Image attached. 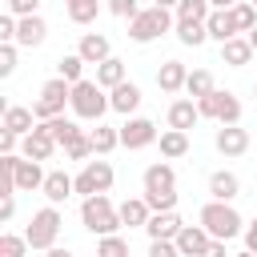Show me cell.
I'll return each mask as SVG.
<instances>
[{"instance_id":"6da1fadb","label":"cell","mask_w":257,"mask_h":257,"mask_svg":"<svg viewBox=\"0 0 257 257\" xmlns=\"http://www.w3.org/2000/svg\"><path fill=\"white\" fill-rule=\"evenodd\" d=\"M141 181H145V201H149L153 213H169V209H177V173H173L169 161L149 165Z\"/></svg>"},{"instance_id":"7a4b0ae2","label":"cell","mask_w":257,"mask_h":257,"mask_svg":"<svg viewBox=\"0 0 257 257\" xmlns=\"http://www.w3.org/2000/svg\"><path fill=\"white\" fill-rule=\"evenodd\" d=\"M80 221H84V229L96 233V237H108V233H116V229L124 225V221H120V209L108 201V193L84 197V201H80Z\"/></svg>"},{"instance_id":"3957f363","label":"cell","mask_w":257,"mask_h":257,"mask_svg":"<svg viewBox=\"0 0 257 257\" xmlns=\"http://www.w3.org/2000/svg\"><path fill=\"white\" fill-rule=\"evenodd\" d=\"M177 24H173V12L169 8H161V4H153V8H141L133 20H128V40L133 44H153L157 36H165V32H173Z\"/></svg>"},{"instance_id":"277c9868","label":"cell","mask_w":257,"mask_h":257,"mask_svg":"<svg viewBox=\"0 0 257 257\" xmlns=\"http://www.w3.org/2000/svg\"><path fill=\"white\" fill-rule=\"evenodd\" d=\"M201 225L209 229L213 241H233L237 233H245V221H241V213L229 201H209L201 209Z\"/></svg>"},{"instance_id":"5b68a950","label":"cell","mask_w":257,"mask_h":257,"mask_svg":"<svg viewBox=\"0 0 257 257\" xmlns=\"http://www.w3.org/2000/svg\"><path fill=\"white\" fill-rule=\"evenodd\" d=\"M60 225H64L60 209H56V205H44V209H36V213H32V221H28L24 237H28V245H32V249H40V253H44V249H52V245H56Z\"/></svg>"},{"instance_id":"8992f818","label":"cell","mask_w":257,"mask_h":257,"mask_svg":"<svg viewBox=\"0 0 257 257\" xmlns=\"http://www.w3.org/2000/svg\"><path fill=\"white\" fill-rule=\"evenodd\" d=\"M64 104H72V84L64 76H52V80L40 84V96L32 100V112H36V120H52V116L64 112Z\"/></svg>"},{"instance_id":"52a82bcc","label":"cell","mask_w":257,"mask_h":257,"mask_svg":"<svg viewBox=\"0 0 257 257\" xmlns=\"http://www.w3.org/2000/svg\"><path fill=\"white\" fill-rule=\"evenodd\" d=\"M104 92H108V88H100L96 80H76V84H72V112H76L80 120H100V116L112 108Z\"/></svg>"},{"instance_id":"ba28073f","label":"cell","mask_w":257,"mask_h":257,"mask_svg":"<svg viewBox=\"0 0 257 257\" xmlns=\"http://www.w3.org/2000/svg\"><path fill=\"white\" fill-rule=\"evenodd\" d=\"M197 108H201V120H205V116H213V120H221V124H237V120H241V100H237L233 92H221V88H213L209 96H201Z\"/></svg>"},{"instance_id":"9c48e42d","label":"cell","mask_w":257,"mask_h":257,"mask_svg":"<svg viewBox=\"0 0 257 257\" xmlns=\"http://www.w3.org/2000/svg\"><path fill=\"white\" fill-rule=\"evenodd\" d=\"M112 165L108 161H84V169L76 173V193L80 197H92V193H108L112 189Z\"/></svg>"},{"instance_id":"30bf717a","label":"cell","mask_w":257,"mask_h":257,"mask_svg":"<svg viewBox=\"0 0 257 257\" xmlns=\"http://www.w3.org/2000/svg\"><path fill=\"white\" fill-rule=\"evenodd\" d=\"M153 141H157V124L149 116H128L120 124V145L124 149H149Z\"/></svg>"},{"instance_id":"8fae6325","label":"cell","mask_w":257,"mask_h":257,"mask_svg":"<svg viewBox=\"0 0 257 257\" xmlns=\"http://www.w3.org/2000/svg\"><path fill=\"white\" fill-rule=\"evenodd\" d=\"M56 149H60V145H56V137H52L44 124H36L28 137H20V157H28V161H48Z\"/></svg>"},{"instance_id":"7c38bea8","label":"cell","mask_w":257,"mask_h":257,"mask_svg":"<svg viewBox=\"0 0 257 257\" xmlns=\"http://www.w3.org/2000/svg\"><path fill=\"white\" fill-rule=\"evenodd\" d=\"M213 145H217L221 157H241V153L249 149V133H245L241 124H221L217 137H213Z\"/></svg>"},{"instance_id":"4fadbf2b","label":"cell","mask_w":257,"mask_h":257,"mask_svg":"<svg viewBox=\"0 0 257 257\" xmlns=\"http://www.w3.org/2000/svg\"><path fill=\"white\" fill-rule=\"evenodd\" d=\"M185 229V221L177 217V209H169V213H153L149 217V225H145V233H149V241H177V233Z\"/></svg>"},{"instance_id":"5bb4252c","label":"cell","mask_w":257,"mask_h":257,"mask_svg":"<svg viewBox=\"0 0 257 257\" xmlns=\"http://www.w3.org/2000/svg\"><path fill=\"white\" fill-rule=\"evenodd\" d=\"M48 36V24L40 16H16V44L20 48H40Z\"/></svg>"},{"instance_id":"9a60e30c","label":"cell","mask_w":257,"mask_h":257,"mask_svg":"<svg viewBox=\"0 0 257 257\" xmlns=\"http://www.w3.org/2000/svg\"><path fill=\"white\" fill-rule=\"evenodd\" d=\"M44 197H48V205H64L72 193H76V177H68V173H60V169H52L48 177H44V189H40Z\"/></svg>"},{"instance_id":"2e32d148","label":"cell","mask_w":257,"mask_h":257,"mask_svg":"<svg viewBox=\"0 0 257 257\" xmlns=\"http://www.w3.org/2000/svg\"><path fill=\"white\" fill-rule=\"evenodd\" d=\"M76 52L84 56V64H100V60H108V56H112V44H108V36H104V32H84V36H80V44H76Z\"/></svg>"},{"instance_id":"e0dca14e","label":"cell","mask_w":257,"mask_h":257,"mask_svg":"<svg viewBox=\"0 0 257 257\" xmlns=\"http://www.w3.org/2000/svg\"><path fill=\"white\" fill-rule=\"evenodd\" d=\"M209 229L205 225H185L181 233H177V249H181V257H197V253H205L209 249Z\"/></svg>"},{"instance_id":"ac0fdd59","label":"cell","mask_w":257,"mask_h":257,"mask_svg":"<svg viewBox=\"0 0 257 257\" xmlns=\"http://www.w3.org/2000/svg\"><path fill=\"white\" fill-rule=\"evenodd\" d=\"M0 128H8V133H16V137H28V133L36 128V112L24 108V104H4V124H0Z\"/></svg>"},{"instance_id":"d6986e66","label":"cell","mask_w":257,"mask_h":257,"mask_svg":"<svg viewBox=\"0 0 257 257\" xmlns=\"http://www.w3.org/2000/svg\"><path fill=\"white\" fill-rule=\"evenodd\" d=\"M253 56H257V48L249 44V36H233V40L221 44V60H225L229 68H241V64H249Z\"/></svg>"},{"instance_id":"ffe728a7","label":"cell","mask_w":257,"mask_h":257,"mask_svg":"<svg viewBox=\"0 0 257 257\" xmlns=\"http://www.w3.org/2000/svg\"><path fill=\"white\" fill-rule=\"evenodd\" d=\"M185 80H189V68H185L181 60H165V64L157 68V88H161V92H181Z\"/></svg>"},{"instance_id":"44dd1931","label":"cell","mask_w":257,"mask_h":257,"mask_svg":"<svg viewBox=\"0 0 257 257\" xmlns=\"http://www.w3.org/2000/svg\"><path fill=\"white\" fill-rule=\"evenodd\" d=\"M44 169H40V161H28V157H20L16 161V189L20 193H32V189H44Z\"/></svg>"},{"instance_id":"7402d4cb","label":"cell","mask_w":257,"mask_h":257,"mask_svg":"<svg viewBox=\"0 0 257 257\" xmlns=\"http://www.w3.org/2000/svg\"><path fill=\"white\" fill-rule=\"evenodd\" d=\"M209 197H213V201H233V197H241V181H237V173L217 169V173L209 177Z\"/></svg>"},{"instance_id":"603a6c76","label":"cell","mask_w":257,"mask_h":257,"mask_svg":"<svg viewBox=\"0 0 257 257\" xmlns=\"http://www.w3.org/2000/svg\"><path fill=\"white\" fill-rule=\"evenodd\" d=\"M197 120H201V108H197V100H173V104H169V128H181V133H189Z\"/></svg>"},{"instance_id":"cb8c5ba5","label":"cell","mask_w":257,"mask_h":257,"mask_svg":"<svg viewBox=\"0 0 257 257\" xmlns=\"http://www.w3.org/2000/svg\"><path fill=\"white\" fill-rule=\"evenodd\" d=\"M116 209H120V221H124L128 229H145V225H149V217H153V209H149V201H145V197H128V201H120Z\"/></svg>"},{"instance_id":"d4e9b609","label":"cell","mask_w":257,"mask_h":257,"mask_svg":"<svg viewBox=\"0 0 257 257\" xmlns=\"http://www.w3.org/2000/svg\"><path fill=\"white\" fill-rule=\"evenodd\" d=\"M108 104H112L116 112H124V116H128V112H137V108H141V88H137L133 80H124V84H116V88L108 92Z\"/></svg>"},{"instance_id":"484cf974","label":"cell","mask_w":257,"mask_h":257,"mask_svg":"<svg viewBox=\"0 0 257 257\" xmlns=\"http://www.w3.org/2000/svg\"><path fill=\"white\" fill-rule=\"evenodd\" d=\"M124 80H128V76H124V60H120V56H108V60L96 64V84H100V88L112 92V88L124 84Z\"/></svg>"},{"instance_id":"4316f807","label":"cell","mask_w":257,"mask_h":257,"mask_svg":"<svg viewBox=\"0 0 257 257\" xmlns=\"http://www.w3.org/2000/svg\"><path fill=\"white\" fill-rule=\"evenodd\" d=\"M205 28H209V40H221V44L237 36V28H233V20H229V8H213L209 20H205Z\"/></svg>"},{"instance_id":"83f0119b","label":"cell","mask_w":257,"mask_h":257,"mask_svg":"<svg viewBox=\"0 0 257 257\" xmlns=\"http://www.w3.org/2000/svg\"><path fill=\"white\" fill-rule=\"evenodd\" d=\"M177 40L181 44H189V48H201L205 40H209V28H205V20H177Z\"/></svg>"},{"instance_id":"f1b7e54d","label":"cell","mask_w":257,"mask_h":257,"mask_svg":"<svg viewBox=\"0 0 257 257\" xmlns=\"http://www.w3.org/2000/svg\"><path fill=\"white\" fill-rule=\"evenodd\" d=\"M40 124H44V128L56 137V145H60V149H64V145H72V141L84 133V128H80L76 120H68V116H52V120H40Z\"/></svg>"},{"instance_id":"f546056e","label":"cell","mask_w":257,"mask_h":257,"mask_svg":"<svg viewBox=\"0 0 257 257\" xmlns=\"http://www.w3.org/2000/svg\"><path fill=\"white\" fill-rule=\"evenodd\" d=\"M217 84H213V72L209 68H193L189 72V80H185V92H189V100H201V96H209Z\"/></svg>"},{"instance_id":"4dcf8cb0","label":"cell","mask_w":257,"mask_h":257,"mask_svg":"<svg viewBox=\"0 0 257 257\" xmlns=\"http://www.w3.org/2000/svg\"><path fill=\"white\" fill-rule=\"evenodd\" d=\"M88 137H92V153H96V157H108V153L120 145V128H108V124H96Z\"/></svg>"},{"instance_id":"1f68e13d","label":"cell","mask_w":257,"mask_h":257,"mask_svg":"<svg viewBox=\"0 0 257 257\" xmlns=\"http://www.w3.org/2000/svg\"><path fill=\"white\" fill-rule=\"evenodd\" d=\"M185 153H189V133H181V128L161 133V157L177 161V157H185Z\"/></svg>"},{"instance_id":"d6a6232c","label":"cell","mask_w":257,"mask_h":257,"mask_svg":"<svg viewBox=\"0 0 257 257\" xmlns=\"http://www.w3.org/2000/svg\"><path fill=\"white\" fill-rule=\"evenodd\" d=\"M64 8H68L72 24H92L96 12H100V0H64Z\"/></svg>"},{"instance_id":"836d02e7","label":"cell","mask_w":257,"mask_h":257,"mask_svg":"<svg viewBox=\"0 0 257 257\" xmlns=\"http://www.w3.org/2000/svg\"><path fill=\"white\" fill-rule=\"evenodd\" d=\"M229 20H233V28H237V32H253V24H257V4L237 0V4L229 8Z\"/></svg>"},{"instance_id":"e575fe53","label":"cell","mask_w":257,"mask_h":257,"mask_svg":"<svg viewBox=\"0 0 257 257\" xmlns=\"http://www.w3.org/2000/svg\"><path fill=\"white\" fill-rule=\"evenodd\" d=\"M56 76H64L68 84L84 80V56H80V52H68V56H60V60H56Z\"/></svg>"},{"instance_id":"d590c367","label":"cell","mask_w":257,"mask_h":257,"mask_svg":"<svg viewBox=\"0 0 257 257\" xmlns=\"http://www.w3.org/2000/svg\"><path fill=\"white\" fill-rule=\"evenodd\" d=\"M213 4L209 0H181L177 4V20H209Z\"/></svg>"},{"instance_id":"8d00e7d4","label":"cell","mask_w":257,"mask_h":257,"mask_svg":"<svg viewBox=\"0 0 257 257\" xmlns=\"http://www.w3.org/2000/svg\"><path fill=\"white\" fill-rule=\"evenodd\" d=\"M96 257H128V241L120 233H108L96 241Z\"/></svg>"},{"instance_id":"74e56055","label":"cell","mask_w":257,"mask_h":257,"mask_svg":"<svg viewBox=\"0 0 257 257\" xmlns=\"http://www.w3.org/2000/svg\"><path fill=\"white\" fill-rule=\"evenodd\" d=\"M64 157H68V161H88V157H96V153H92V137L80 133L72 145H64Z\"/></svg>"},{"instance_id":"f35d334b","label":"cell","mask_w":257,"mask_h":257,"mask_svg":"<svg viewBox=\"0 0 257 257\" xmlns=\"http://www.w3.org/2000/svg\"><path fill=\"white\" fill-rule=\"evenodd\" d=\"M32 245H28V237H16V233H4L0 237V257H24Z\"/></svg>"},{"instance_id":"ab89813d","label":"cell","mask_w":257,"mask_h":257,"mask_svg":"<svg viewBox=\"0 0 257 257\" xmlns=\"http://www.w3.org/2000/svg\"><path fill=\"white\" fill-rule=\"evenodd\" d=\"M16 48H20L16 40H4L0 44V76H12L16 72Z\"/></svg>"},{"instance_id":"60d3db41","label":"cell","mask_w":257,"mask_h":257,"mask_svg":"<svg viewBox=\"0 0 257 257\" xmlns=\"http://www.w3.org/2000/svg\"><path fill=\"white\" fill-rule=\"evenodd\" d=\"M108 12H112V16H120V20H133L141 8H137V0H108Z\"/></svg>"},{"instance_id":"b9f144b4","label":"cell","mask_w":257,"mask_h":257,"mask_svg":"<svg viewBox=\"0 0 257 257\" xmlns=\"http://www.w3.org/2000/svg\"><path fill=\"white\" fill-rule=\"evenodd\" d=\"M149 257H181L177 241H149Z\"/></svg>"},{"instance_id":"7bdbcfd3","label":"cell","mask_w":257,"mask_h":257,"mask_svg":"<svg viewBox=\"0 0 257 257\" xmlns=\"http://www.w3.org/2000/svg\"><path fill=\"white\" fill-rule=\"evenodd\" d=\"M36 8H40V0H8L12 16H36Z\"/></svg>"},{"instance_id":"ee69618b","label":"cell","mask_w":257,"mask_h":257,"mask_svg":"<svg viewBox=\"0 0 257 257\" xmlns=\"http://www.w3.org/2000/svg\"><path fill=\"white\" fill-rule=\"evenodd\" d=\"M4 40H16V16H12V12L0 16V44H4Z\"/></svg>"},{"instance_id":"f6af8a7d","label":"cell","mask_w":257,"mask_h":257,"mask_svg":"<svg viewBox=\"0 0 257 257\" xmlns=\"http://www.w3.org/2000/svg\"><path fill=\"white\" fill-rule=\"evenodd\" d=\"M16 145H20V137L8 133V128H0V157H4V153H16Z\"/></svg>"},{"instance_id":"bcb514c9","label":"cell","mask_w":257,"mask_h":257,"mask_svg":"<svg viewBox=\"0 0 257 257\" xmlns=\"http://www.w3.org/2000/svg\"><path fill=\"white\" fill-rule=\"evenodd\" d=\"M16 213V197H0V221H12Z\"/></svg>"},{"instance_id":"7dc6e473","label":"cell","mask_w":257,"mask_h":257,"mask_svg":"<svg viewBox=\"0 0 257 257\" xmlns=\"http://www.w3.org/2000/svg\"><path fill=\"white\" fill-rule=\"evenodd\" d=\"M197 257H229V249H225V241H209V249L197 253Z\"/></svg>"},{"instance_id":"c3c4849f","label":"cell","mask_w":257,"mask_h":257,"mask_svg":"<svg viewBox=\"0 0 257 257\" xmlns=\"http://www.w3.org/2000/svg\"><path fill=\"white\" fill-rule=\"evenodd\" d=\"M245 249H253V253H257V217L245 225Z\"/></svg>"},{"instance_id":"681fc988","label":"cell","mask_w":257,"mask_h":257,"mask_svg":"<svg viewBox=\"0 0 257 257\" xmlns=\"http://www.w3.org/2000/svg\"><path fill=\"white\" fill-rule=\"evenodd\" d=\"M44 257H72V249H60V245H52V249H44Z\"/></svg>"},{"instance_id":"f907efd6","label":"cell","mask_w":257,"mask_h":257,"mask_svg":"<svg viewBox=\"0 0 257 257\" xmlns=\"http://www.w3.org/2000/svg\"><path fill=\"white\" fill-rule=\"evenodd\" d=\"M209 4H213V8H233L237 0H209Z\"/></svg>"},{"instance_id":"816d5d0a","label":"cell","mask_w":257,"mask_h":257,"mask_svg":"<svg viewBox=\"0 0 257 257\" xmlns=\"http://www.w3.org/2000/svg\"><path fill=\"white\" fill-rule=\"evenodd\" d=\"M153 4H161V8H177L181 0H153Z\"/></svg>"},{"instance_id":"f5cc1de1","label":"cell","mask_w":257,"mask_h":257,"mask_svg":"<svg viewBox=\"0 0 257 257\" xmlns=\"http://www.w3.org/2000/svg\"><path fill=\"white\" fill-rule=\"evenodd\" d=\"M245 36H249V44L257 48V24H253V32H245Z\"/></svg>"},{"instance_id":"db71d44e","label":"cell","mask_w":257,"mask_h":257,"mask_svg":"<svg viewBox=\"0 0 257 257\" xmlns=\"http://www.w3.org/2000/svg\"><path fill=\"white\" fill-rule=\"evenodd\" d=\"M237 257H257V253H253V249H245V253H237Z\"/></svg>"},{"instance_id":"11a10c76","label":"cell","mask_w":257,"mask_h":257,"mask_svg":"<svg viewBox=\"0 0 257 257\" xmlns=\"http://www.w3.org/2000/svg\"><path fill=\"white\" fill-rule=\"evenodd\" d=\"M253 96H257V88H253Z\"/></svg>"},{"instance_id":"9f6ffc18","label":"cell","mask_w":257,"mask_h":257,"mask_svg":"<svg viewBox=\"0 0 257 257\" xmlns=\"http://www.w3.org/2000/svg\"><path fill=\"white\" fill-rule=\"evenodd\" d=\"M253 4H257V0H253Z\"/></svg>"}]
</instances>
